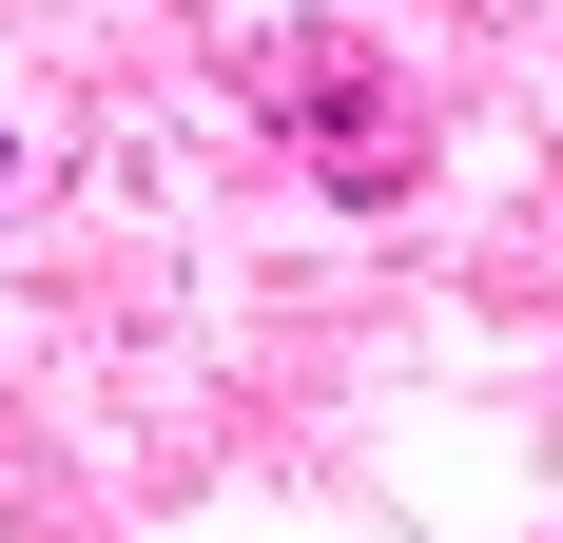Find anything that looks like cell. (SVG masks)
Returning a JSON list of instances; mask_svg holds the SVG:
<instances>
[{"instance_id": "obj_2", "label": "cell", "mask_w": 563, "mask_h": 543, "mask_svg": "<svg viewBox=\"0 0 563 543\" xmlns=\"http://www.w3.org/2000/svg\"><path fill=\"white\" fill-rule=\"evenodd\" d=\"M0 156H20V136H0Z\"/></svg>"}, {"instance_id": "obj_1", "label": "cell", "mask_w": 563, "mask_h": 543, "mask_svg": "<svg viewBox=\"0 0 563 543\" xmlns=\"http://www.w3.org/2000/svg\"><path fill=\"white\" fill-rule=\"evenodd\" d=\"M273 117L331 156V195H408V117H389V78H369L350 40H311V58H291V78H273Z\"/></svg>"}]
</instances>
